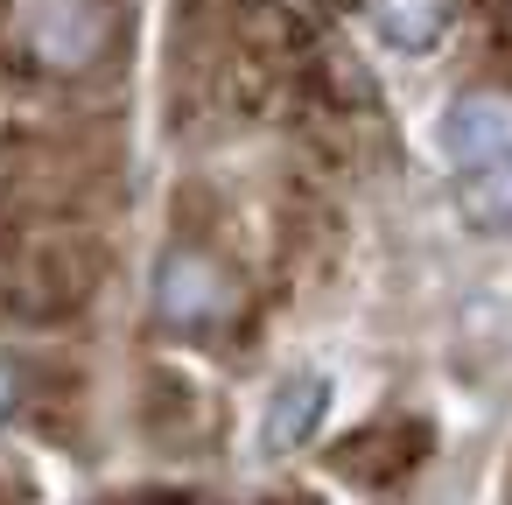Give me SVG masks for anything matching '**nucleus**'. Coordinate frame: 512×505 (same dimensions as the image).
I'll list each match as a JSON object with an SVG mask.
<instances>
[{"instance_id": "f257e3e1", "label": "nucleus", "mask_w": 512, "mask_h": 505, "mask_svg": "<svg viewBox=\"0 0 512 505\" xmlns=\"http://www.w3.org/2000/svg\"><path fill=\"white\" fill-rule=\"evenodd\" d=\"M29 50L50 71H85L106 50V8L99 0H36L29 8Z\"/></svg>"}, {"instance_id": "f03ea898", "label": "nucleus", "mask_w": 512, "mask_h": 505, "mask_svg": "<svg viewBox=\"0 0 512 505\" xmlns=\"http://www.w3.org/2000/svg\"><path fill=\"white\" fill-rule=\"evenodd\" d=\"M442 155L456 169H484V162H512V99L505 92H463L442 113Z\"/></svg>"}, {"instance_id": "7ed1b4c3", "label": "nucleus", "mask_w": 512, "mask_h": 505, "mask_svg": "<svg viewBox=\"0 0 512 505\" xmlns=\"http://www.w3.org/2000/svg\"><path fill=\"white\" fill-rule=\"evenodd\" d=\"M316 414H323V379H316V372H295V379H288V386H274V400H267L260 449H267V456L295 449V442L316 428Z\"/></svg>"}, {"instance_id": "20e7f679", "label": "nucleus", "mask_w": 512, "mask_h": 505, "mask_svg": "<svg viewBox=\"0 0 512 505\" xmlns=\"http://www.w3.org/2000/svg\"><path fill=\"white\" fill-rule=\"evenodd\" d=\"M372 29L393 50H435L449 29V0H372Z\"/></svg>"}, {"instance_id": "39448f33", "label": "nucleus", "mask_w": 512, "mask_h": 505, "mask_svg": "<svg viewBox=\"0 0 512 505\" xmlns=\"http://www.w3.org/2000/svg\"><path fill=\"white\" fill-rule=\"evenodd\" d=\"M463 218L477 232H512V162L463 169Z\"/></svg>"}, {"instance_id": "423d86ee", "label": "nucleus", "mask_w": 512, "mask_h": 505, "mask_svg": "<svg viewBox=\"0 0 512 505\" xmlns=\"http://www.w3.org/2000/svg\"><path fill=\"white\" fill-rule=\"evenodd\" d=\"M162 295H169V316H211L218 309V274L204 267V260H176L169 274H162Z\"/></svg>"}, {"instance_id": "0eeeda50", "label": "nucleus", "mask_w": 512, "mask_h": 505, "mask_svg": "<svg viewBox=\"0 0 512 505\" xmlns=\"http://www.w3.org/2000/svg\"><path fill=\"white\" fill-rule=\"evenodd\" d=\"M15 400V379H8V365H0V407H8Z\"/></svg>"}]
</instances>
